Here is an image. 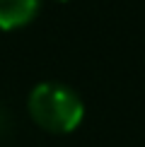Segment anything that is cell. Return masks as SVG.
Instances as JSON below:
<instances>
[{"instance_id": "obj_1", "label": "cell", "mask_w": 145, "mask_h": 147, "mask_svg": "<svg viewBox=\"0 0 145 147\" xmlns=\"http://www.w3.org/2000/svg\"><path fill=\"white\" fill-rule=\"evenodd\" d=\"M29 116L39 128L63 135L82 123L85 106L70 87L60 82H41L29 94Z\"/></svg>"}, {"instance_id": "obj_2", "label": "cell", "mask_w": 145, "mask_h": 147, "mask_svg": "<svg viewBox=\"0 0 145 147\" xmlns=\"http://www.w3.org/2000/svg\"><path fill=\"white\" fill-rule=\"evenodd\" d=\"M39 12V0H0V29H20Z\"/></svg>"}, {"instance_id": "obj_3", "label": "cell", "mask_w": 145, "mask_h": 147, "mask_svg": "<svg viewBox=\"0 0 145 147\" xmlns=\"http://www.w3.org/2000/svg\"><path fill=\"white\" fill-rule=\"evenodd\" d=\"M12 128H15V121H12V113L5 106H0V142L10 138Z\"/></svg>"}, {"instance_id": "obj_4", "label": "cell", "mask_w": 145, "mask_h": 147, "mask_svg": "<svg viewBox=\"0 0 145 147\" xmlns=\"http://www.w3.org/2000/svg\"><path fill=\"white\" fill-rule=\"evenodd\" d=\"M60 3H63V0H60Z\"/></svg>"}]
</instances>
